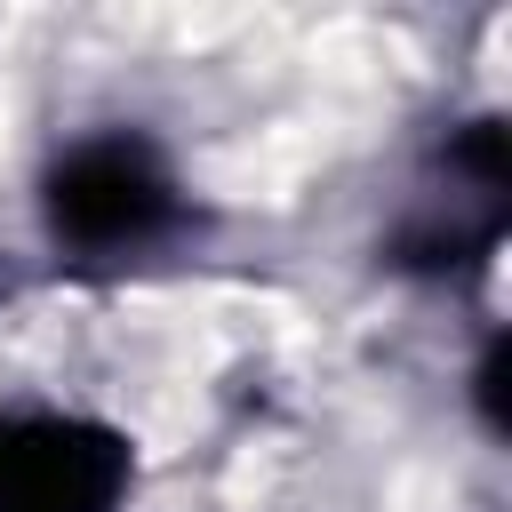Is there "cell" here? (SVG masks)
Listing matches in <instances>:
<instances>
[{
  "label": "cell",
  "instance_id": "obj_1",
  "mask_svg": "<svg viewBox=\"0 0 512 512\" xmlns=\"http://www.w3.org/2000/svg\"><path fill=\"white\" fill-rule=\"evenodd\" d=\"M40 208H48V232L80 256H128V248H152L184 200H176V176L168 160L144 144V136H80L48 184H40Z\"/></svg>",
  "mask_w": 512,
  "mask_h": 512
},
{
  "label": "cell",
  "instance_id": "obj_2",
  "mask_svg": "<svg viewBox=\"0 0 512 512\" xmlns=\"http://www.w3.org/2000/svg\"><path fill=\"white\" fill-rule=\"evenodd\" d=\"M128 440L80 416H0V512H112Z\"/></svg>",
  "mask_w": 512,
  "mask_h": 512
}]
</instances>
